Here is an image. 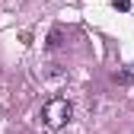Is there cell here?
<instances>
[{
	"instance_id": "3",
	"label": "cell",
	"mask_w": 134,
	"mask_h": 134,
	"mask_svg": "<svg viewBox=\"0 0 134 134\" xmlns=\"http://www.w3.org/2000/svg\"><path fill=\"white\" fill-rule=\"evenodd\" d=\"M112 7H115V10H121V13H125V10H131V0H112Z\"/></svg>"
},
{
	"instance_id": "1",
	"label": "cell",
	"mask_w": 134,
	"mask_h": 134,
	"mask_svg": "<svg viewBox=\"0 0 134 134\" xmlns=\"http://www.w3.org/2000/svg\"><path fill=\"white\" fill-rule=\"evenodd\" d=\"M70 115H74V105L67 102V99L54 96V99H48V102H45V109H42V121H45V128L58 131V128H64L67 121H70Z\"/></svg>"
},
{
	"instance_id": "2",
	"label": "cell",
	"mask_w": 134,
	"mask_h": 134,
	"mask_svg": "<svg viewBox=\"0 0 134 134\" xmlns=\"http://www.w3.org/2000/svg\"><path fill=\"white\" fill-rule=\"evenodd\" d=\"M61 45H64V29L54 26L51 32H48V38H45V48H48V51H58Z\"/></svg>"
}]
</instances>
